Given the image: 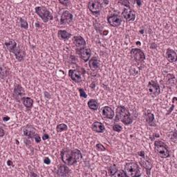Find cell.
I'll list each match as a JSON object with an SVG mask.
<instances>
[{
    "instance_id": "681fc988",
    "label": "cell",
    "mask_w": 177,
    "mask_h": 177,
    "mask_svg": "<svg viewBox=\"0 0 177 177\" xmlns=\"http://www.w3.org/2000/svg\"><path fill=\"white\" fill-rule=\"evenodd\" d=\"M136 4H138V6H141V4H142V2L141 1H136Z\"/></svg>"
},
{
    "instance_id": "1f68e13d",
    "label": "cell",
    "mask_w": 177,
    "mask_h": 177,
    "mask_svg": "<svg viewBox=\"0 0 177 177\" xmlns=\"http://www.w3.org/2000/svg\"><path fill=\"white\" fill-rule=\"evenodd\" d=\"M19 23H20V26L21 28L24 29H28V24L27 21L23 18H19Z\"/></svg>"
},
{
    "instance_id": "bcb514c9",
    "label": "cell",
    "mask_w": 177,
    "mask_h": 177,
    "mask_svg": "<svg viewBox=\"0 0 177 177\" xmlns=\"http://www.w3.org/2000/svg\"><path fill=\"white\" fill-rule=\"evenodd\" d=\"M138 154H139V156H141V157H144L145 156V152H144V151H140L139 152H138Z\"/></svg>"
},
{
    "instance_id": "b9f144b4",
    "label": "cell",
    "mask_w": 177,
    "mask_h": 177,
    "mask_svg": "<svg viewBox=\"0 0 177 177\" xmlns=\"http://www.w3.org/2000/svg\"><path fill=\"white\" fill-rule=\"evenodd\" d=\"M59 2L61 4L64 5V6H67L68 4L70 3V2H69V1H59Z\"/></svg>"
},
{
    "instance_id": "d6a6232c",
    "label": "cell",
    "mask_w": 177,
    "mask_h": 177,
    "mask_svg": "<svg viewBox=\"0 0 177 177\" xmlns=\"http://www.w3.org/2000/svg\"><path fill=\"white\" fill-rule=\"evenodd\" d=\"M9 74V71L7 72V69L6 67H4L3 66L1 68V76H2V78L3 79L5 77H6L7 76H8Z\"/></svg>"
},
{
    "instance_id": "816d5d0a",
    "label": "cell",
    "mask_w": 177,
    "mask_h": 177,
    "mask_svg": "<svg viewBox=\"0 0 177 177\" xmlns=\"http://www.w3.org/2000/svg\"><path fill=\"white\" fill-rule=\"evenodd\" d=\"M136 44H137V45H139V46L140 45V42H137Z\"/></svg>"
},
{
    "instance_id": "603a6c76",
    "label": "cell",
    "mask_w": 177,
    "mask_h": 177,
    "mask_svg": "<svg viewBox=\"0 0 177 177\" xmlns=\"http://www.w3.org/2000/svg\"><path fill=\"white\" fill-rule=\"evenodd\" d=\"M91 129L96 133H103L105 130V127L102 123L96 121L91 125Z\"/></svg>"
},
{
    "instance_id": "836d02e7",
    "label": "cell",
    "mask_w": 177,
    "mask_h": 177,
    "mask_svg": "<svg viewBox=\"0 0 177 177\" xmlns=\"http://www.w3.org/2000/svg\"><path fill=\"white\" fill-rule=\"evenodd\" d=\"M113 130L114 131V132H116L118 133H120L121 131L123 130V128L119 124H114L113 125Z\"/></svg>"
},
{
    "instance_id": "60d3db41",
    "label": "cell",
    "mask_w": 177,
    "mask_h": 177,
    "mask_svg": "<svg viewBox=\"0 0 177 177\" xmlns=\"http://www.w3.org/2000/svg\"><path fill=\"white\" fill-rule=\"evenodd\" d=\"M49 139V135H48V134H47V133H44V134H43V136H42V139L44 140H47Z\"/></svg>"
},
{
    "instance_id": "cb8c5ba5",
    "label": "cell",
    "mask_w": 177,
    "mask_h": 177,
    "mask_svg": "<svg viewBox=\"0 0 177 177\" xmlns=\"http://www.w3.org/2000/svg\"><path fill=\"white\" fill-rule=\"evenodd\" d=\"M163 82L166 86L175 85V84H176L175 76H174L173 74H169L167 75L166 77H165Z\"/></svg>"
},
{
    "instance_id": "d4e9b609",
    "label": "cell",
    "mask_w": 177,
    "mask_h": 177,
    "mask_svg": "<svg viewBox=\"0 0 177 177\" xmlns=\"http://www.w3.org/2000/svg\"><path fill=\"white\" fill-rule=\"evenodd\" d=\"M145 120H146V122L148 125L151 126V127H155L156 126L154 116L150 111H148V112L145 113Z\"/></svg>"
},
{
    "instance_id": "2e32d148",
    "label": "cell",
    "mask_w": 177,
    "mask_h": 177,
    "mask_svg": "<svg viewBox=\"0 0 177 177\" xmlns=\"http://www.w3.org/2000/svg\"><path fill=\"white\" fill-rule=\"evenodd\" d=\"M73 21V15L69 11H64L61 15V18H60V24L62 25L65 24H69Z\"/></svg>"
},
{
    "instance_id": "7dc6e473",
    "label": "cell",
    "mask_w": 177,
    "mask_h": 177,
    "mask_svg": "<svg viewBox=\"0 0 177 177\" xmlns=\"http://www.w3.org/2000/svg\"><path fill=\"white\" fill-rule=\"evenodd\" d=\"M7 165H8V166H13V161H12L11 160H8V161H7Z\"/></svg>"
},
{
    "instance_id": "4dcf8cb0",
    "label": "cell",
    "mask_w": 177,
    "mask_h": 177,
    "mask_svg": "<svg viewBox=\"0 0 177 177\" xmlns=\"http://www.w3.org/2000/svg\"><path fill=\"white\" fill-rule=\"evenodd\" d=\"M68 129V127L66 124L64 123H61V124H59L56 127V131L57 132L60 133L62 132H64V131H66Z\"/></svg>"
},
{
    "instance_id": "5b68a950",
    "label": "cell",
    "mask_w": 177,
    "mask_h": 177,
    "mask_svg": "<svg viewBox=\"0 0 177 177\" xmlns=\"http://www.w3.org/2000/svg\"><path fill=\"white\" fill-rule=\"evenodd\" d=\"M23 133L25 136L29 138V139H35V142L37 143H40L41 140H42L40 135L38 134L37 129H36L35 127L32 125H31V124L26 125L25 127H24Z\"/></svg>"
},
{
    "instance_id": "6da1fadb",
    "label": "cell",
    "mask_w": 177,
    "mask_h": 177,
    "mask_svg": "<svg viewBox=\"0 0 177 177\" xmlns=\"http://www.w3.org/2000/svg\"><path fill=\"white\" fill-rule=\"evenodd\" d=\"M61 159L63 163L67 166H73L80 161L82 158L81 152L77 149L64 148L62 150L60 154Z\"/></svg>"
},
{
    "instance_id": "ab89813d",
    "label": "cell",
    "mask_w": 177,
    "mask_h": 177,
    "mask_svg": "<svg viewBox=\"0 0 177 177\" xmlns=\"http://www.w3.org/2000/svg\"><path fill=\"white\" fill-rule=\"evenodd\" d=\"M44 163L47 165H49L51 163V160L50 159L48 158V157H45L44 159Z\"/></svg>"
},
{
    "instance_id": "ac0fdd59",
    "label": "cell",
    "mask_w": 177,
    "mask_h": 177,
    "mask_svg": "<svg viewBox=\"0 0 177 177\" xmlns=\"http://www.w3.org/2000/svg\"><path fill=\"white\" fill-rule=\"evenodd\" d=\"M69 76L72 81L76 82V83H79L82 82V77L80 72L77 70L70 69L69 71Z\"/></svg>"
},
{
    "instance_id": "f1b7e54d",
    "label": "cell",
    "mask_w": 177,
    "mask_h": 177,
    "mask_svg": "<svg viewBox=\"0 0 177 177\" xmlns=\"http://www.w3.org/2000/svg\"><path fill=\"white\" fill-rule=\"evenodd\" d=\"M87 105H88L89 108L93 111H96L99 107L98 102L95 100V99H91V100H89Z\"/></svg>"
},
{
    "instance_id": "484cf974",
    "label": "cell",
    "mask_w": 177,
    "mask_h": 177,
    "mask_svg": "<svg viewBox=\"0 0 177 177\" xmlns=\"http://www.w3.org/2000/svg\"><path fill=\"white\" fill-rule=\"evenodd\" d=\"M5 47L8 50V51L13 53L14 51L15 50V48L18 47L17 46V43L14 40H10L8 42H6L4 44Z\"/></svg>"
},
{
    "instance_id": "f35d334b",
    "label": "cell",
    "mask_w": 177,
    "mask_h": 177,
    "mask_svg": "<svg viewBox=\"0 0 177 177\" xmlns=\"http://www.w3.org/2000/svg\"><path fill=\"white\" fill-rule=\"evenodd\" d=\"M176 139H177V136H176V130H174L173 133H172V136H171V140H172L174 143H176Z\"/></svg>"
},
{
    "instance_id": "f6af8a7d",
    "label": "cell",
    "mask_w": 177,
    "mask_h": 177,
    "mask_svg": "<svg viewBox=\"0 0 177 177\" xmlns=\"http://www.w3.org/2000/svg\"><path fill=\"white\" fill-rule=\"evenodd\" d=\"M2 119H3L4 122H6V121H8L10 120V117H8V116H4Z\"/></svg>"
},
{
    "instance_id": "3957f363",
    "label": "cell",
    "mask_w": 177,
    "mask_h": 177,
    "mask_svg": "<svg viewBox=\"0 0 177 177\" xmlns=\"http://www.w3.org/2000/svg\"><path fill=\"white\" fill-rule=\"evenodd\" d=\"M154 149L156 153L161 158L166 159L170 156V153H169V150L168 146L162 140H155Z\"/></svg>"
},
{
    "instance_id": "d590c367",
    "label": "cell",
    "mask_w": 177,
    "mask_h": 177,
    "mask_svg": "<svg viewBox=\"0 0 177 177\" xmlns=\"http://www.w3.org/2000/svg\"><path fill=\"white\" fill-rule=\"evenodd\" d=\"M78 91H79V93H80V97H82V98H87V95L85 91H84L83 89L79 88Z\"/></svg>"
},
{
    "instance_id": "5bb4252c",
    "label": "cell",
    "mask_w": 177,
    "mask_h": 177,
    "mask_svg": "<svg viewBox=\"0 0 177 177\" xmlns=\"http://www.w3.org/2000/svg\"><path fill=\"white\" fill-rule=\"evenodd\" d=\"M122 17L127 22L134 21L136 19V13L134 10L131 8H125L123 11Z\"/></svg>"
},
{
    "instance_id": "9a60e30c",
    "label": "cell",
    "mask_w": 177,
    "mask_h": 177,
    "mask_svg": "<svg viewBox=\"0 0 177 177\" xmlns=\"http://www.w3.org/2000/svg\"><path fill=\"white\" fill-rule=\"evenodd\" d=\"M73 42H74V44L76 47V50H79L80 48L86 47V41L84 40L83 38L80 35L74 36V38H73Z\"/></svg>"
},
{
    "instance_id": "44dd1931",
    "label": "cell",
    "mask_w": 177,
    "mask_h": 177,
    "mask_svg": "<svg viewBox=\"0 0 177 177\" xmlns=\"http://www.w3.org/2000/svg\"><path fill=\"white\" fill-rule=\"evenodd\" d=\"M89 66L91 71H97L100 68V62L98 57H93L89 61Z\"/></svg>"
},
{
    "instance_id": "7bdbcfd3",
    "label": "cell",
    "mask_w": 177,
    "mask_h": 177,
    "mask_svg": "<svg viewBox=\"0 0 177 177\" xmlns=\"http://www.w3.org/2000/svg\"><path fill=\"white\" fill-rule=\"evenodd\" d=\"M0 130H1V134H0V137H3L5 134V131L4 130L3 127H0Z\"/></svg>"
},
{
    "instance_id": "d6986e66",
    "label": "cell",
    "mask_w": 177,
    "mask_h": 177,
    "mask_svg": "<svg viewBox=\"0 0 177 177\" xmlns=\"http://www.w3.org/2000/svg\"><path fill=\"white\" fill-rule=\"evenodd\" d=\"M13 53L15 55V56L16 59L18 60L19 62L23 61L24 60V57L26 56L25 51H24L23 48H21V47H19V46L15 48V50L14 51V52Z\"/></svg>"
},
{
    "instance_id": "7c38bea8",
    "label": "cell",
    "mask_w": 177,
    "mask_h": 177,
    "mask_svg": "<svg viewBox=\"0 0 177 177\" xmlns=\"http://www.w3.org/2000/svg\"><path fill=\"white\" fill-rule=\"evenodd\" d=\"M76 52L79 55L80 57L84 62L89 61V59L90 58L91 55V51L90 50V48L87 47H84L79 50H76Z\"/></svg>"
},
{
    "instance_id": "83f0119b",
    "label": "cell",
    "mask_w": 177,
    "mask_h": 177,
    "mask_svg": "<svg viewBox=\"0 0 177 177\" xmlns=\"http://www.w3.org/2000/svg\"><path fill=\"white\" fill-rule=\"evenodd\" d=\"M57 35L60 39L62 40H67L71 37V34L67 32L65 30H59L57 32Z\"/></svg>"
},
{
    "instance_id": "4fadbf2b",
    "label": "cell",
    "mask_w": 177,
    "mask_h": 177,
    "mask_svg": "<svg viewBox=\"0 0 177 177\" xmlns=\"http://www.w3.org/2000/svg\"><path fill=\"white\" fill-rule=\"evenodd\" d=\"M25 95V91H24L23 87L20 84L15 85L13 91V97L15 99V100L18 102L21 101V99Z\"/></svg>"
},
{
    "instance_id": "f546056e",
    "label": "cell",
    "mask_w": 177,
    "mask_h": 177,
    "mask_svg": "<svg viewBox=\"0 0 177 177\" xmlns=\"http://www.w3.org/2000/svg\"><path fill=\"white\" fill-rule=\"evenodd\" d=\"M107 171H108V174L110 176H115L116 173L118 171V168L115 165H111L110 166L108 167L107 168Z\"/></svg>"
},
{
    "instance_id": "ee69618b",
    "label": "cell",
    "mask_w": 177,
    "mask_h": 177,
    "mask_svg": "<svg viewBox=\"0 0 177 177\" xmlns=\"http://www.w3.org/2000/svg\"><path fill=\"white\" fill-rule=\"evenodd\" d=\"M174 107V104H173V103H172V106L171 107H170V109H169V111H168V113H166V115H168V114H169V113H170L172 112V110H173Z\"/></svg>"
},
{
    "instance_id": "8fae6325",
    "label": "cell",
    "mask_w": 177,
    "mask_h": 177,
    "mask_svg": "<svg viewBox=\"0 0 177 177\" xmlns=\"http://www.w3.org/2000/svg\"><path fill=\"white\" fill-rule=\"evenodd\" d=\"M107 22L113 27H118L122 23V18L117 14H111L107 17Z\"/></svg>"
},
{
    "instance_id": "7a4b0ae2",
    "label": "cell",
    "mask_w": 177,
    "mask_h": 177,
    "mask_svg": "<svg viewBox=\"0 0 177 177\" xmlns=\"http://www.w3.org/2000/svg\"><path fill=\"white\" fill-rule=\"evenodd\" d=\"M121 121L125 125H129L133 122V118L129 110L123 105H119L116 108V115L114 122Z\"/></svg>"
},
{
    "instance_id": "8992f818",
    "label": "cell",
    "mask_w": 177,
    "mask_h": 177,
    "mask_svg": "<svg viewBox=\"0 0 177 177\" xmlns=\"http://www.w3.org/2000/svg\"><path fill=\"white\" fill-rule=\"evenodd\" d=\"M35 11L36 14L42 19V21L44 23H47L48 21L52 20L53 19L52 14L44 6H37L35 8Z\"/></svg>"
},
{
    "instance_id": "e575fe53",
    "label": "cell",
    "mask_w": 177,
    "mask_h": 177,
    "mask_svg": "<svg viewBox=\"0 0 177 177\" xmlns=\"http://www.w3.org/2000/svg\"><path fill=\"white\" fill-rule=\"evenodd\" d=\"M115 176H118V177H125V176H127V175H126V174L125 172V171L122 170V169H120V170H118L117 172L116 173Z\"/></svg>"
},
{
    "instance_id": "9c48e42d",
    "label": "cell",
    "mask_w": 177,
    "mask_h": 177,
    "mask_svg": "<svg viewBox=\"0 0 177 177\" xmlns=\"http://www.w3.org/2000/svg\"><path fill=\"white\" fill-rule=\"evenodd\" d=\"M139 163L142 168L145 169L146 171L147 176H150V173H151V169L153 167V164H152V160L150 159L149 157H142V159L140 160Z\"/></svg>"
},
{
    "instance_id": "c3c4849f",
    "label": "cell",
    "mask_w": 177,
    "mask_h": 177,
    "mask_svg": "<svg viewBox=\"0 0 177 177\" xmlns=\"http://www.w3.org/2000/svg\"><path fill=\"white\" fill-rule=\"evenodd\" d=\"M108 33H109V31H108V30H105V31H103V33H102V34H103V35L105 36V35H107Z\"/></svg>"
},
{
    "instance_id": "52a82bcc",
    "label": "cell",
    "mask_w": 177,
    "mask_h": 177,
    "mask_svg": "<svg viewBox=\"0 0 177 177\" xmlns=\"http://www.w3.org/2000/svg\"><path fill=\"white\" fill-rule=\"evenodd\" d=\"M147 90H148L150 96L152 97H156L161 93V88L158 82L155 80H151L147 84Z\"/></svg>"
},
{
    "instance_id": "e0dca14e",
    "label": "cell",
    "mask_w": 177,
    "mask_h": 177,
    "mask_svg": "<svg viewBox=\"0 0 177 177\" xmlns=\"http://www.w3.org/2000/svg\"><path fill=\"white\" fill-rule=\"evenodd\" d=\"M101 113L103 117L107 118V119H112L115 116L114 111H113V110L110 107L108 106L103 107L101 110Z\"/></svg>"
},
{
    "instance_id": "277c9868",
    "label": "cell",
    "mask_w": 177,
    "mask_h": 177,
    "mask_svg": "<svg viewBox=\"0 0 177 177\" xmlns=\"http://www.w3.org/2000/svg\"><path fill=\"white\" fill-rule=\"evenodd\" d=\"M124 171L127 176L135 177L140 176L139 165L136 162H129L126 163L125 165Z\"/></svg>"
},
{
    "instance_id": "4316f807",
    "label": "cell",
    "mask_w": 177,
    "mask_h": 177,
    "mask_svg": "<svg viewBox=\"0 0 177 177\" xmlns=\"http://www.w3.org/2000/svg\"><path fill=\"white\" fill-rule=\"evenodd\" d=\"M21 102L27 110H30L33 107V100L32 98H29V97H23L22 99H21Z\"/></svg>"
},
{
    "instance_id": "30bf717a",
    "label": "cell",
    "mask_w": 177,
    "mask_h": 177,
    "mask_svg": "<svg viewBox=\"0 0 177 177\" xmlns=\"http://www.w3.org/2000/svg\"><path fill=\"white\" fill-rule=\"evenodd\" d=\"M88 7L91 13L98 15L102 10V4L100 1H98V0H93V1H90L89 2Z\"/></svg>"
},
{
    "instance_id": "74e56055",
    "label": "cell",
    "mask_w": 177,
    "mask_h": 177,
    "mask_svg": "<svg viewBox=\"0 0 177 177\" xmlns=\"http://www.w3.org/2000/svg\"><path fill=\"white\" fill-rule=\"evenodd\" d=\"M96 148L97 150H98V151H105V147H104L101 143L97 144L96 145Z\"/></svg>"
},
{
    "instance_id": "ffe728a7",
    "label": "cell",
    "mask_w": 177,
    "mask_h": 177,
    "mask_svg": "<svg viewBox=\"0 0 177 177\" xmlns=\"http://www.w3.org/2000/svg\"><path fill=\"white\" fill-rule=\"evenodd\" d=\"M166 57L169 62H175L177 60L176 53L172 48H168L166 50Z\"/></svg>"
},
{
    "instance_id": "f907efd6",
    "label": "cell",
    "mask_w": 177,
    "mask_h": 177,
    "mask_svg": "<svg viewBox=\"0 0 177 177\" xmlns=\"http://www.w3.org/2000/svg\"><path fill=\"white\" fill-rule=\"evenodd\" d=\"M104 3L106 4H109V2H107V1H104Z\"/></svg>"
},
{
    "instance_id": "7402d4cb",
    "label": "cell",
    "mask_w": 177,
    "mask_h": 177,
    "mask_svg": "<svg viewBox=\"0 0 177 177\" xmlns=\"http://www.w3.org/2000/svg\"><path fill=\"white\" fill-rule=\"evenodd\" d=\"M70 169L67 165H60L57 170V175L58 176H67L69 174Z\"/></svg>"
},
{
    "instance_id": "ba28073f",
    "label": "cell",
    "mask_w": 177,
    "mask_h": 177,
    "mask_svg": "<svg viewBox=\"0 0 177 177\" xmlns=\"http://www.w3.org/2000/svg\"><path fill=\"white\" fill-rule=\"evenodd\" d=\"M130 54L133 57V59L137 63H143L145 61V55L144 52L140 48H132L130 51Z\"/></svg>"
},
{
    "instance_id": "8d00e7d4",
    "label": "cell",
    "mask_w": 177,
    "mask_h": 177,
    "mask_svg": "<svg viewBox=\"0 0 177 177\" xmlns=\"http://www.w3.org/2000/svg\"><path fill=\"white\" fill-rule=\"evenodd\" d=\"M118 3L121 4L125 7H127V8H130V4L129 2L127 0H123V1H118Z\"/></svg>"
}]
</instances>
